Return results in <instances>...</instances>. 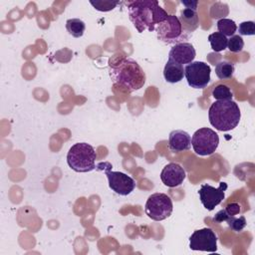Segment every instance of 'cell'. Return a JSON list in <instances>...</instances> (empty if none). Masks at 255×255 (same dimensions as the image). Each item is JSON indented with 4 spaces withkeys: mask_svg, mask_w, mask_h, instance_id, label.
<instances>
[{
    "mask_svg": "<svg viewBox=\"0 0 255 255\" xmlns=\"http://www.w3.org/2000/svg\"><path fill=\"white\" fill-rule=\"evenodd\" d=\"M128 17L134 28L142 33L155 31L156 26L164 21L168 14L156 0H135L128 3Z\"/></svg>",
    "mask_w": 255,
    "mask_h": 255,
    "instance_id": "1",
    "label": "cell"
},
{
    "mask_svg": "<svg viewBox=\"0 0 255 255\" xmlns=\"http://www.w3.org/2000/svg\"><path fill=\"white\" fill-rule=\"evenodd\" d=\"M109 74L114 84H117L128 92L141 89L145 84V73L139 64L129 57H122L114 63H110Z\"/></svg>",
    "mask_w": 255,
    "mask_h": 255,
    "instance_id": "2",
    "label": "cell"
},
{
    "mask_svg": "<svg viewBox=\"0 0 255 255\" xmlns=\"http://www.w3.org/2000/svg\"><path fill=\"white\" fill-rule=\"evenodd\" d=\"M241 118L238 105L232 101H215L209 108L208 119L210 125L219 131L235 128Z\"/></svg>",
    "mask_w": 255,
    "mask_h": 255,
    "instance_id": "3",
    "label": "cell"
},
{
    "mask_svg": "<svg viewBox=\"0 0 255 255\" xmlns=\"http://www.w3.org/2000/svg\"><path fill=\"white\" fill-rule=\"evenodd\" d=\"M97 154L94 147L87 142L73 144L67 154L68 165L77 172H89L96 167Z\"/></svg>",
    "mask_w": 255,
    "mask_h": 255,
    "instance_id": "4",
    "label": "cell"
},
{
    "mask_svg": "<svg viewBox=\"0 0 255 255\" xmlns=\"http://www.w3.org/2000/svg\"><path fill=\"white\" fill-rule=\"evenodd\" d=\"M144 207L146 215L154 221H161L168 218L173 209L171 198L167 194L161 192L149 195Z\"/></svg>",
    "mask_w": 255,
    "mask_h": 255,
    "instance_id": "5",
    "label": "cell"
},
{
    "mask_svg": "<svg viewBox=\"0 0 255 255\" xmlns=\"http://www.w3.org/2000/svg\"><path fill=\"white\" fill-rule=\"evenodd\" d=\"M155 31L157 39L167 45H175L188 40L182 32L178 17L175 15H168L164 21L156 26Z\"/></svg>",
    "mask_w": 255,
    "mask_h": 255,
    "instance_id": "6",
    "label": "cell"
},
{
    "mask_svg": "<svg viewBox=\"0 0 255 255\" xmlns=\"http://www.w3.org/2000/svg\"><path fill=\"white\" fill-rule=\"evenodd\" d=\"M218 134L209 128H201L197 129L191 137V145L193 150L200 156L214 153L218 147Z\"/></svg>",
    "mask_w": 255,
    "mask_h": 255,
    "instance_id": "7",
    "label": "cell"
},
{
    "mask_svg": "<svg viewBox=\"0 0 255 255\" xmlns=\"http://www.w3.org/2000/svg\"><path fill=\"white\" fill-rule=\"evenodd\" d=\"M210 73L209 65L200 61H193L184 67V77L193 89H204L210 82Z\"/></svg>",
    "mask_w": 255,
    "mask_h": 255,
    "instance_id": "8",
    "label": "cell"
},
{
    "mask_svg": "<svg viewBox=\"0 0 255 255\" xmlns=\"http://www.w3.org/2000/svg\"><path fill=\"white\" fill-rule=\"evenodd\" d=\"M189 248L194 251L215 252L217 250V236L209 227L197 229L189 237Z\"/></svg>",
    "mask_w": 255,
    "mask_h": 255,
    "instance_id": "9",
    "label": "cell"
},
{
    "mask_svg": "<svg viewBox=\"0 0 255 255\" xmlns=\"http://www.w3.org/2000/svg\"><path fill=\"white\" fill-rule=\"evenodd\" d=\"M111 164L106 169V175L109 180L110 188L117 194L126 196L131 193L135 187V181L128 174L121 171H113L110 169Z\"/></svg>",
    "mask_w": 255,
    "mask_h": 255,
    "instance_id": "10",
    "label": "cell"
},
{
    "mask_svg": "<svg viewBox=\"0 0 255 255\" xmlns=\"http://www.w3.org/2000/svg\"><path fill=\"white\" fill-rule=\"evenodd\" d=\"M227 189V183L220 182L217 188L211 186L210 184L203 183L198 190L199 198L202 205L208 210L211 211L221 203L225 197V190Z\"/></svg>",
    "mask_w": 255,
    "mask_h": 255,
    "instance_id": "11",
    "label": "cell"
},
{
    "mask_svg": "<svg viewBox=\"0 0 255 255\" xmlns=\"http://www.w3.org/2000/svg\"><path fill=\"white\" fill-rule=\"evenodd\" d=\"M185 177V170L180 164L176 162H170L166 164L160 172V179L162 183L168 187H177L181 185Z\"/></svg>",
    "mask_w": 255,
    "mask_h": 255,
    "instance_id": "12",
    "label": "cell"
},
{
    "mask_svg": "<svg viewBox=\"0 0 255 255\" xmlns=\"http://www.w3.org/2000/svg\"><path fill=\"white\" fill-rule=\"evenodd\" d=\"M195 55L196 52L193 45L187 42H182L172 46L168 54V59L183 66L193 62Z\"/></svg>",
    "mask_w": 255,
    "mask_h": 255,
    "instance_id": "13",
    "label": "cell"
},
{
    "mask_svg": "<svg viewBox=\"0 0 255 255\" xmlns=\"http://www.w3.org/2000/svg\"><path fill=\"white\" fill-rule=\"evenodd\" d=\"M168 147L171 151L180 152L191 147V136L182 129H174L168 136Z\"/></svg>",
    "mask_w": 255,
    "mask_h": 255,
    "instance_id": "14",
    "label": "cell"
},
{
    "mask_svg": "<svg viewBox=\"0 0 255 255\" xmlns=\"http://www.w3.org/2000/svg\"><path fill=\"white\" fill-rule=\"evenodd\" d=\"M180 22L182 32L184 36L189 39L192 33L198 28L199 26V18L196 10L184 8L180 11V15L178 17Z\"/></svg>",
    "mask_w": 255,
    "mask_h": 255,
    "instance_id": "15",
    "label": "cell"
},
{
    "mask_svg": "<svg viewBox=\"0 0 255 255\" xmlns=\"http://www.w3.org/2000/svg\"><path fill=\"white\" fill-rule=\"evenodd\" d=\"M163 77L170 84L178 83L184 77V68L182 65L168 59L163 69Z\"/></svg>",
    "mask_w": 255,
    "mask_h": 255,
    "instance_id": "16",
    "label": "cell"
},
{
    "mask_svg": "<svg viewBox=\"0 0 255 255\" xmlns=\"http://www.w3.org/2000/svg\"><path fill=\"white\" fill-rule=\"evenodd\" d=\"M66 29L70 35L75 38H80L83 36L86 30V24L84 21L78 18L69 19L66 22Z\"/></svg>",
    "mask_w": 255,
    "mask_h": 255,
    "instance_id": "17",
    "label": "cell"
},
{
    "mask_svg": "<svg viewBox=\"0 0 255 255\" xmlns=\"http://www.w3.org/2000/svg\"><path fill=\"white\" fill-rule=\"evenodd\" d=\"M215 74L220 80L230 79L234 74V65L228 61H220L215 65Z\"/></svg>",
    "mask_w": 255,
    "mask_h": 255,
    "instance_id": "18",
    "label": "cell"
},
{
    "mask_svg": "<svg viewBox=\"0 0 255 255\" xmlns=\"http://www.w3.org/2000/svg\"><path fill=\"white\" fill-rule=\"evenodd\" d=\"M208 41L210 43L211 49L214 52H221L227 48L228 39L226 36L219 32H214L208 36Z\"/></svg>",
    "mask_w": 255,
    "mask_h": 255,
    "instance_id": "19",
    "label": "cell"
},
{
    "mask_svg": "<svg viewBox=\"0 0 255 255\" xmlns=\"http://www.w3.org/2000/svg\"><path fill=\"white\" fill-rule=\"evenodd\" d=\"M217 29H218V32L223 34L224 36L231 37L236 32L237 25L233 20L223 18L217 21Z\"/></svg>",
    "mask_w": 255,
    "mask_h": 255,
    "instance_id": "20",
    "label": "cell"
},
{
    "mask_svg": "<svg viewBox=\"0 0 255 255\" xmlns=\"http://www.w3.org/2000/svg\"><path fill=\"white\" fill-rule=\"evenodd\" d=\"M229 13L228 5L221 2H215L210 7V16L213 19H223Z\"/></svg>",
    "mask_w": 255,
    "mask_h": 255,
    "instance_id": "21",
    "label": "cell"
},
{
    "mask_svg": "<svg viewBox=\"0 0 255 255\" xmlns=\"http://www.w3.org/2000/svg\"><path fill=\"white\" fill-rule=\"evenodd\" d=\"M212 96L216 101H228L232 100L233 94L227 86L219 85L213 89Z\"/></svg>",
    "mask_w": 255,
    "mask_h": 255,
    "instance_id": "22",
    "label": "cell"
},
{
    "mask_svg": "<svg viewBox=\"0 0 255 255\" xmlns=\"http://www.w3.org/2000/svg\"><path fill=\"white\" fill-rule=\"evenodd\" d=\"M119 1H112V0H96L90 1V4L98 11L101 12H108L116 8V6L119 4Z\"/></svg>",
    "mask_w": 255,
    "mask_h": 255,
    "instance_id": "23",
    "label": "cell"
},
{
    "mask_svg": "<svg viewBox=\"0 0 255 255\" xmlns=\"http://www.w3.org/2000/svg\"><path fill=\"white\" fill-rule=\"evenodd\" d=\"M226 222L229 228H231L233 231H236V232L243 230L246 226V219L244 216H239V217H236L235 215L229 216L226 219Z\"/></svg>",
    "mask_w": 255,
    "mask_h": 255,
    "instance_id": "24",
    "label": "cell"
},
{
    "mask_svg": "<svg viewBox=\"0 0 255 255\" xmlns=\"http://www.w3.org/2000/svg\"><path fill=\"white\" fill-rule=\"evenodd\" d=\"M244 41L240 35H233L228 39L227 48L233 53H239L243 50Z\"/></svg>",
    "mask_w": 255,
    "mask_h": 255,
    "instance_id": "25",
    "label": "cell"
},
{
    "mask_svg": "<svg viewBox=\"0 0 255 255\" xmlns=\"http://www.w3.org/2000/svg\"><path fill=\"white\" fill-rule=\"evenodd\" d=\"M238 32L240 36H253L255 34V23L253 21H245L240 23Z\"/></svg>",
    "mask_w": 255,
    "mask_h": 255,
    "instance_id": "26",
    "label": "cell"
},
{
    "mask_svg": "<svg viewBox=\"0 0 255 255\" xmlns=\"http://www.w3.org/2000/svg\"><path fill=\"white\" fill-rule=\"evenodd\" d=\"M225 211L227 212L228 215L234 216V215H236V214H238L240 212V206L237 203H230V204H228L226 206Z\"/></svg>",
    "mask_w": 255,
    "mask_h": 255,
    "instance_id": "27",
    "label": "cell"
},
{
    "mask_svg": "<svg viewBox=\"0 0 255 255\" xmlns=\"http://www.w3.org/2000/svg\"><path fill=\"white\" fill-rule=\"evenodd\" d=\"M230 215L227 214V212L225 211V209H221L220 211H218L215 216L213 217V220L214 221H217V222H222V221H226V219L229 217Z\"/></svg>",
    "mask_w": 255,
    "mask_h": 255,
    "instance_id": "28",
    "label": "cell"
},
{
    "mask_svg": "<svg viewBox=\"0 0 255 255\" xmlns=\"http://www.w3.org/2000/svg\"><path fill=\"white\" fill-rule=\"evenodd\" d=\"M181 3L185 6V8L187 9H192V10H196L197 9V5H198V1H181Z\"/></svg>",
    "mask_w": 255,
    "mask_h": 255,
    "instance_id": "29",
    "label": "cell"
}]
</instances>
